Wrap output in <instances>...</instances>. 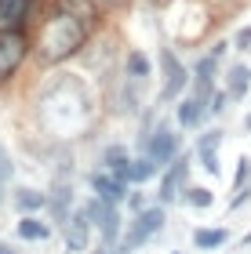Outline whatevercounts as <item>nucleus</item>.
Segmentation results:
<instances>
[{"instance_id": "2eb2a0df", "label": "nucleus", "mask_w": 251, "mask_h": 254, "mask_svg": "<svg viewBox=\"0 0 251 254\" xmlns=\"http://www.w3.org/2000/svg\"><path fill=\"white\" fill-rule=\"evenodd\" d=\"M15 233H18V240H26V244H40V240H48L55 233V225L44 222V218H37V214H22Z\"/></svg>"}, {"instance_id": "72a5a7b5", "label": "nucleus", "mask_w": 251, "mask_h": 254, "mask_svg": "<svg viewBox=\"0 0 251 254\" xmlns=\"http://www.w3.org/2000/svg\"><path fill=\"white\" fill-rule=\"evenodd\" d=\"M95 4H120V0H95Z\"/></svg>"}, {"instance_id": "473e14b6", "label": "nucleus", "mask_w": 251, "mask_h": 254, "mask_svg": "<svg viewBox=\"0 0 251 254\" xmlns=\"http://www.w3.org/2000/svg\"><path fill=\"white\" fill-rule=\"evenodd\" d=\"M241 247H251V233H248V236H244V240H241Z\"/></svg>"}, {"instance_id": "bb28decb", "label": "nucleus", "mask_w": 251, "mask_h": 254, "mask_svg": "<svg viewBox=\"0 0 251 254\" xmlns=\"http://www.w3.org/2000/svg\"><path fill=\"white\" fill-rule=\"evenodd\" d=\"M251 200V186H244V189H237V196L230 200V211H241V207Z\"/></svg>"}, {"instance_id": "39448f33", "label": "nucleus", "mask_w": 251, "mask_h": 254, "mask_svg": "<svg viewBox=\"0 0 251 254\" xmlns=\"http://www.w3.org/2000/svg\"><path fill=\"white\" fill-rule=\"evenodd\" d=\"M186 182H189V153H178L171 164L164 167L161 175V192H157V203H175L182 192H186Z\"/></svg>"}, {"instance_id": "7ed1b4c3", "label": "nucleus", "mask_w": 251, "mask_h": 254, "mask_svg": "<svg viewBox=\"0 0 251 254\" xmlns=\"http://www.w3.org/2000/svg\"><path fill=\"white\" fill-rule=\"evenodd\" d=\"M182 127H171V124H157L146 138H139V149L146 156L153 160L157 167H167L171 160H175L178 153H182Z\"/></svg>"}, {"instance_id": "dca6fc26", "label": "nucleus", "mask_w": 251, "mask_h": 254, "mask_svg": "<svg viewBox=\"0 0 251 254\" xmlns=\"http://www.w3.org/2000/svg\"><path fill=\"white\" fill-rule=\"evenodd\" d=\"M128 167H131V153L124 145H106L102 149V171H109V175H117L120 182H128Z\"/></svg>"}, {"instance_id": "7c9ffc66", "label": "nucleus", "mask_w": 251, "mask_h": 254, "mask_svg": "<svg viewBox=\"0 0 251 254\" xmlns=\"http://www.w3.org/2000/svg\"><path fill=\"white\" fill-rule=\"evenodd\" d=\"M87 254H113V251H109V247H102V244H98V251H87Z\"/></svg>"}, {"instance_id": "c756f323", "label": "nucleus", "mask_w": 251, "mask_h": 254, "mask_svg": "<svg viewBox=\"0 0 251 254\" xmlns=\"http://www.w3.org/2000/svg\"><path fill=\"white\" fill-rule=\"evenodd\" d=\"M244 131L251 134V113H244Z\"/></svg>"}, {"instance_id": "20e7f679", "label": "nucleus", "mask_w": 251, "mask_h": 254, "mask_svg": "<svg viewBox=\"0 0 251 254\" xmlns=\"http://www.w3.org/2000/svg\"><path fill=\"white\" fill-rule=\"evenodd\" d=\"M157 59H161V76H164L161 95H157V106H167V102H178L182 98V91H186V84H189V69L178 62V55L171 48H161Z\"/></svg>"}, {"instance_id": "412c9836", "label": "nucleus", "mask_w": 251, "mask_h": 254, "mask_svg": "<svg viewBox=\"0 0 251 254\" xmlns=\"http://www.w3.org/2000/svg\"><path fill=\"white\" fill-rule=\"evenodd\" d=\"M182 200H186L189 207H197V211H208V207L215 203V192H211L208 186H186Z\"/></svg>"}, {"instance_id": "423d86ee", "label": "nucleus", "mask_w": 251, "mask_h": 254, "mask_svg": "<svg viewBox=\"0 0 251 254\" xmlns=\"http://www.w3.org/2000/svg\"><path fill=\"white\" fill-rule=\"evenodd\" d=\"M26 51H29L26 33H0V84L18 73V65L26 62Z\"/></svg>"}, {"instance_id": "a878e982", "label": "nucleus", "mask_w": 251, "mask_h": 254, "mask_svg": "<svg viewBox=\"0 0 251 254\" xmlns=\"http://www.w3.org/2000/svg\"><path fill=\"white\" fill-rule=\"evenodd\" d=\"M233 48L237 51H251V26H241L233 33Z\"/></svg>"}, {"instance_id": "aec40b11", "label": "nucleus", "mask_w": 251, "mask_h": 254, "mask_svg": "<svg viewBox=\"0 0 251 254\" xmlns=\"http://www.w3.org/2000/svg\"><path fill=\"white\" fill-rule=\"evenodd\" d=\"M124 73H128V80H139V84H146V80L153 76V62H150V55L131 51L128 59H124Z\"/></svg>"}, {"instance_id": "f257e3e1", "label": "nucleus", "mask_w": 251, "mask_h": 254, "mask_svg": "<svg viewBox=\"0 0 251 254\" xmlns=\"http://www.w3.org/2000/svg\"><path fill=\"white\" fill-rule=\"evenodd\" d=\"M84 44H87V22L59 7L44 22V29L37 37V55L44 65H59V62H70Z\"/></svg>"}, {"instance_id": "f3484780", "label": "nucleus", "mask_w": 251, "mask_h": 254, "mask_svg": "<svg viewBox=\"0 0 251 254\" xmlns=\"http://www.w3.org/2000/svg\"><path fill=\"white\" fill-rule=\"evenodd\" d=\"M11 203H15V211H18V214H37V211H44V207H48V192L22 186V189L11 192Z\"/></svg>"}, {"instance_id": "a211bd4d", "label": "nucleus", "mask_w": 251, "mask_h": 254, "mask_svg": "<svg viewBox=\"0 0 251 254\" xmlns=\"http://www.w3.org/2000/svg\"><path fill=\"white\" fill-rule=\"evenodd\" d=\"M230 244V229L215 225V229H193V247L197 251H219Z\"/></svg>"}, {"instance_id": "1a4fd4ad", "label": "nucleus", "mask_w": 251, "mask_h": 254, "mask_svg": "<svg viewBox=\"0 0 251 254\" xmlns=\"http://www.w3.org/2000/svg\"><path fill=\"white\" fill-rule=\"evenodd\" d=\"M222 138H226L222 127H208V131L197 138V160H200V167L208 171V175H215V178L222 175V164H219V145H222Z\"/></svg>"}, {"instance_id": "4468645a", "label": "nucleus", "mask_w": 251, "mask_h": 254, "mask_svg": "<svg viewBox=\"0 0 251 254\" xmlns=\"http://www.w3.org/2000/svg\"><path fill=\"white\" fill-rule=\"evenodd\" d=\"M226 95H230V102H244L248 91H251V69L248 62H233L230 69H226Z\"/></svg>"}, {"instance_id": "f8f14e48", "label": "nucleus", "mask_w": 251, "mask_h": 254, "mask_svg": "<svg viewBox=\"0 0 251 254\" xmlns=\"http://www.w3.org/2000/svg\"><path fill=\"white\" fill-rule=\"evenodd\" d=\"M98 236H102V247H120V240H124V218H120V211L117 207H109L106 203V211H102V218H98Z\"/></svg>"}, {"instance_id": "9b49d317", "label": "nucleus", "mask_w": 251, "mask_h": 254, "mask_svg": "<svg viewBox=\"0 0 251 254\" xmlns=\"http://www.w3.org/2000/svg\"><path fill=\"white\" fill-rule=\"evenodd\" d=\"M37 0H0V33H22Z\"/></svg>"}, {"instance_id": "c85d7f7f", "label": "nucleus", "mask_w": 251, "mask_h": 254, "mask_svg": "<svg viewBox=\"0 0 251 254\" xmlns=\"http://www.w3.org/2000/svg\"><path fill=\"white\" fill-rule=\"evenodd\" d=\"M0 254H18L15 247H7V244H0Z\"/></svg>"}, {"instance_id": "f03ea898", "label": "nucleus", "mask_w": 251, "mask_h": 254, "mask_svg": "<svg viewBox=\"0 0 251 254\" xmlns=\"http://www.w3.org/2000/svg\"><path fill=\"white\" fill-rule=\"evenodd\" d=\"M164 225H167V211H164V203L146 207V211H139V214L131 218L128 233H124L120 247H113V254H135L142 244H150V240H153L157 233H161Z\"/></svg>"}, {"instance_id": "9d476101", "label": "nucleus", "mask_w": 251, "mask_h": 254, "mask_svg": "<svg viewBox=\"0 0 251 254\" xmlns=\"http://www.w3.org/2000/svg\"><path fill=\"white\" fill-rule=\"evenodd\" d=\"M62 236H66V251L70 254H87V244H91V222L84 218V211L77 207L70 214V222L62 225Z\"/></svg>"}, {"instance_id": "393cba45", "label": "nucleus", "mask_w": 251, "mask_h": 254, "mask_svg": "<svg viewBox=\"0 0 251 254\" xmlns=\"http://www.w3.org/2000/svg\"><path fill=\"white\" fill-rule=\"evenodd\" d=\"M226 102H230V95H226V91H215L211 102H208V117H219V113H226Z\"/></svg>"}, {"instance_id": "cd10ccee", "label": "nucleus", "mask_w": 251, "mask_h": 254, "mask_svg": "<svg viewBox=\"0 0 251 254\" xmlns=\"http://www.w3.org/2000/svg\"><path fill=\"white\" fill-rule=\"evenodd\" d=\"M128 207H131L135 214H139V211H146L150 203H146V196H142V192H128Z\"/></svg>"}, {"instance_id": "5701e85b", "label": "nucleus", "mask_w": 251, "mask_h": 254, "mask_svg": "<svg viewBox=\"0 0 251 254\" xmlns=\"http://www.w3.org/2000/svg\"><path fill=\"white\" fill-rule=\"evenodd\" d=\"M248 182H251V156H241L237 160V175H233V192L244 189Z\"/></svg>"}, {"instance_id": "6e6552de", "label": "nucleus", "mask_w": 251, "mask_h": 254, "mask_svg": "<svg viewBox=\"0 0 251 254\" xmlns=\"http://www.w3.org/2000/svg\"><path fill=\"white\" fill-rule=\"evenodd\" d=\"M87 186H91V192H95L102 203H109V207H120L124 200H128V182H120L117 175H109V171L87 175Z\"/></svg>"}, {"instance_id": "ddd939ff", "label": "nucleus", "mask_w": 251, "mask_h": 254, "mask_svg": "<svg viewBox=\"0 0 251 254\" xmlns=\"http://www.w3.org/2000/svg\"><path fill=\"white\" fill-rule=\"evenodd\" d=\"M175 120L182 131H197V127L208 120V106H204L200 98H178V106H175Z\"/></svg>"}, {"instance_id": "6ab92c4d", "label": "nucleus", "mask_w": 251, "mask_h": 254, "mask_svg": "<svg viewBox=\"0 0 251 254\" xmlns=\"http://www.w3.org/2000/svg\"><path fill=\"white\" fill-rule=\"evenodd\" d=\"M157 171H161V167H157L146 153H142V156H131V167H128V186H146V182H153V178H157Z\"/></svg>"}, {"instance_id": "b1692460", "label": "nucleus", "mask_w": 251, "mask_h": 254, "mask_svg": "<svg viewBox=\"0 0 251 254\" xmlns=\"http://www.w3.org/2000/svg\"><path fill=\"white\" fill-rule=\"evenodd\" d=\"M15 178V160H11V153L4 145H0V182H11Z\"/></svg>"}, {"instance_id": "f704fd0d", "label": "nucleus", "mask_w": 251, "mask_h": 254, "mask_svg": "<svg viewBox=\"0 0 251 254\" xmlns=\"http://www.w3.org/2000/svg\"><path fill=\"white\" fill-rule=\"evenodd\" d=\"M171 254H182V251H171Z\"/></svg>"}, {"instance_id": "2f4dec72", "label": "nucleus", "mask_w": 251, "mask_h": 254, "mask_svg": "<svg viewBox=\"0 0 251 254\" xmlns=\"http://www.w3.org/2000/svg\"><path fill=\"white\" fill-rule=\"evenodd\" d=\"M4 186H7V182H0V207H4V200H7V196H4Z\"/></svg>"}, {"instance_id": "0eeeda50", "label": "nucleus", "mask_w": 251, "mask_h": 254, "mask_svg": "<svg viewBox=\"0 0 251 254\" xmlns=\"http://www.w3.org/2000/svg\"><path fill=\"white\" fill-rule=\"evenodd\" d=\"M73 182L70 178H55V186H51V192H48V222L51 225H66L70 222V214H73Z\"/></svg>"}, {"instance_id": "4be33fe9", "label": "nucleus", "mask_w": 251, "mask_h": 254, "mask_svg": "<svg viewBox=\"0 0 251 254\" xmlns=\"http://www.w3.org/2000/svg\"><path fill=\"white\" fill-rule=\"evenodd\" d=\"M59 7L70 11V15H77V18H84V22H91V18H95V11H98L95 0H59Z\"/></svg>"}]
</instances>
